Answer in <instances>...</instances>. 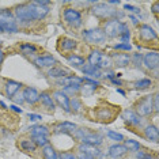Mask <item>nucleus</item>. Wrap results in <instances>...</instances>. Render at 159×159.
Instances as JSON below:
<instances>
[{
	"label": "nucleus",
	"mask_w": 159,
	"mask_h": 159,
	"mask_svg": "<svg viewBox=\"0 0 159 159\" xmlns=\"http://www.w3.org/2000/svg\"><path fill=\"white\" fill-rule=\"evenodd\" d=\"M29 118H30V120H33V121H37V120H41V116L30 113V114H29Z\"/></svg>",
	"instance_id": "obj_49"
},
{
	"label": "nucleus",
	"mask_w": 159,
	"mask_h": 159,
	"mask_svg": "<svg viewBox=\"0 0 159 159\" xmlns=\"http://www.w3.org/2000/svg\"><path fill=\"white\" fill-rule=\"evenodd\" d=\"M48 75L49 78H52V79H63V78H66L68 76V75H71V72L68 68L66 67H63V66H55V67H52L50 70L48 71Z\"/></svg>",
	"instance_id": "obj_19"
},
{
	"label": "nucleus",
	"mask_w": 159,
	"mask_h": 159,
	"mask_svg": "<svg viewBox=\"0 0 159 159\" xmlns=\"http://www.w3.org/2000/svg\"><path fill=\"white\" fill-rule=\"evenodd\" d=\"M114 118V111L110 107L106 106H101L97 109L91 110V116H90V120L93 121H99V122H111Z\"/></svg>",
	"instance_id": "obj_8"
},
{
	"label": "nucleus",
	"mask_w": 159,
	"mask_h": 159,
	"mask_svg": "<svg viewBox=\"0 0 159 159\" xmlns=\"http://www.w3.org/2000/svg\"><path fill=\"white\" fill-rule=\"evenodd\" d=\"M113 49L116 50H131L132 49V45L131 44H128V42H120V44H116L113 45Z\"/></svg>",
	"instance_id": "obj_42"
},
{
	"label": "nucleus",
	"mask_w": 159,
	"mask_h": 159,
	"mask_svg": "<svg viewBox=\"0 0 159 159\" xmlns=\"http://www.w3.org/2000/svg\"><path fill=\"white\" fill-rule=\"evenodd\" d=\"M133 86L136 90H147L152 86V80L151 79H140V80L133 83Z\"/></svg>",
	"instance_id": "obj_33"
},
{
	"label": "nucleus",
	"mask_w": 159,
	"mask_h": 159,
	"mask_svg": "<svg viewBox=\"0 0 159 159\" xmlns=\"http://www.w3.org/2000/svg\"><path fill=\"white\" fill-rule=\"evenodd\" d=\"M158 52H148L147 55L143 56L142 64L146 67V70L148 71H157L158 70Z\"/></svg>",
	"instance_id": "obj_12"
},
{
	"label": "nucleus",
	"mask_w": 159,
	"mask_h": 159,
	"mask_svg": "<svg viewBox=\"0 0 159 159\" xmlns=\"http://www.w3.org/2000/svg\"><path fill=\"white\" fill-rule=\"evenodd\" d=\"M122 118L128 125L142 126V117H139L133 110H124L122 111Z\"/></svg>",
	"instance_id": "obj_20"
},
{
	"label": "nucleus",
	"mask_w": 159,
	"mask_h": 159,
	"mask_svg": "<svg viewBox=\"0 0 159 159\" xmlns=\"http://www.w3.org/2000/svg\"><path fill=\"white\" fill-rule=\"evenodd\" d=\"M126 154H128V150L125 148L124 144H113L109 147V151H107V155L111 159H122L126 157Z\"/></svg>",
	"instance_id": "obj_17"
},
{
	"label": "nucleus",
	"mask_w": 159,
	"mask_h": 159,
	"mask_svg": "<svg viewBox=\"0 0 159 159\" xmlns=\"http://www.w3.org/2000/svg\"><path fill=\"white\" fill-rule=\"evenodd\" d=\"M31 140H33L37 147H44V146H46V144H49L48 137L42 136V135H31Z\"/></svg>",
	"instance_id": "obj_34"
},
{
	"label": "nucleus",
	"mask_w": 159,
	"mask_h": 159,
	"mask_svg": "<svg viewBox=\"0 0 159 159\" xmlns=\"http://www.w3.org/2000/svg\"><path fill=\"white\" fill-rule=\"evenodd\" d=\"M19 49L23 55H35V53H37V48L30 44H22L19 46Z\"/></svg>",
	"instance_id": "obj_37"
},
{
	"label": "nucleus",
	"mask_w": 159,
	"mask_h": 159,
	"mask_svg": "<svg viewBox=\"0 0 159 159\" xmlns=\"http://www.w3.org/2000/svg\"><path fill=\"white\" fill-rule=\"evenodd\" d=\"M124 8L128 10L129 12H133V14H139L140 10L137 8V7H133V6H129V4H124Z\"/></svg>",
	"instance_id": "obj_47"
},
{
	"label": "nucleus",
	"mask_w": 159,
	"mask_h": 159,
	"mask_svg": "<svg viewBox=\"0 0 159 159\" xmlns=\"http://www.w3.org/2000/svg\"><path fill=\"white\" fill-rule=\"evenodd\" d=\"M70 107H71V111L79 113V111L83 109V103H82L80 99H78L76 97H74L72 99H70Z\"/></svg>",
	"instance_id": "obj_35"
},
{
	"label": "nucleus",
	"mask_w": 159,
	"mask_h": 159,
	"mask_svg": "<svg viewBox=\"0 0 159 159\" xmlns=\"http://www.w3.org/2000/svg\"><path fill=\"white\" fill-rule=\"evenodd\" d=\"M158 11H159V3L155 2L154 4H152V14L155 15V18H157V19H158Z\"/></svg>",
	"instance_id": "obj_48"
},
{
	"label": "nucleus",
	"mask_w": 159,
	"mask_h": 159,
	"mask_svg": "<svg viewBox=\"0 0 159 159\" xmlns=\"http://www.w3.org/2000/svg\"><path fill=\"white\" fill-rule=\"evenodd\" d=\"M41 154H42V159H59V154L56 152V150L50 144H46V146L42 147Z\"/></svg>",
	"instance_id": "obj_26"
},
{
	"label": "nucleus",
	"mask_w": 159,
	"mask_h": 159,
	"mask_svg": "<svg viewBox=\"0 0 159 159\" xmlns=\"http://www.w3.org/2000/svg\"><path fill=\"white\" fill-rule=\"evenodd\" d=\"M136 158L137 159H157V157L151 154L150 151H137Z\"/></svg>",
	"instance_id": "obj_40"
},
{
	"label": "nucleus",
	"mask_w": 159,
	"mask_h": 159,
	"mask_svg": "<svg viewBox=\"0 0 159 159\" xmlns=\"http://www.w3.org/2000/svg\"><path fill=\"white\" fill-rule=\"evenodd\" d=\"M10 107H11L14 111H16V113H22V109H20V107H18V106H15V105H12V106H10Z\"/></svg>",
	"instance_id": "obj_51"
},
{
	"label": "nucleus",
	"mask_w": 159,
	"mask_h": 159,
	"mask_svg": "<svg viewBox=\"0 0 159 159\" xmlns=\"http://www.w3.org/2000/svg\"><path fill=\"white\" fill-rule=\"evenodd\" d=\"M14 102H15L16 105H22V103H25V99H23V95H22V93H16L15 95L11 98Z\"/></svg>",
	"instance_id": "obj_45"
},
{
	"label": "nucleus",
	"mask_w": 159,
	"mask_h": 159,
	"mask_svg": "<svg viewBox=\"0 0 159 159\" xmlns=\"http://www.w3.org/2000/svg\"><path fill=\"white\" fill-rule=\"evenodd\" d=\"M30 4H31V7H33V12H34V16H35V19L37 20L44 19V18L48 15L49 11H50L49 6H38V4H35V3H33V2H31Z\"/></svg>",
	"instance_id": "obj_25"
},
{
	"label": "nucleus",
	"mask_w": 159,
	"mask_h": 159,
	"mask_svg": "<svg viewBox=\"0 0 159 159\" xmlns=\"http://www.w3.org/2000/svg\"><path fill=\"white\" fill-rule=\"evenodd\" d=\"M30 132H31V135L48 136L50 131L48 129V126H45V125H33V126L30 128Z\"/></svg>",
	"instance_id": "obj_30"
},
{
	"label": "nucleus",
	"mask_w": 159,
	"mask_h": 159,
	"mask_svg": "<svg viewBox=\"0 0 159 159\" xmlns=\"http://www.w3.org/2000/svg\"><path fill=\"white\" fill-rule=\"evenodd\" d=\"M76 158L78 159H95V157H94L93 154L90 152H84V151H76Z\"/></svg>",
	"instance_id": "obj_43"
},
{
	"label": "nucleus",
	"mask_w": 159,
	"mask_h": 159,
	"mask_svg": "<svg viewBox=\"0 0 159 159\" xmlns=\"http://www.w3.org/2000/svg\"><path fill=\"white\" fill-rule=\"evenodd\" d=\"M10 19H15V18H14V14L11 11H8L7 8L0 10V20H10Z\"/></svg>",
	"instance_id": "obj_39"
},
{
	"label": "nucleus",
	"mask_w": 159,
	"mask_h": 159,
	"mask_svg": "<svg viewBox=\"0 0 159 159\" xmlns=\"http://www.w3.org/2000/svg\"><path fill=\"white\" fill-rule=\"evenodd\" d=\"M80 70H82V72L87 78L91 76V78L95 79V80H98V79L102 76V70H101L98 66H90V64H84Z\"/></svg>",
	"instance_id": "obj_22"
},
{
	"label": "nucleus",
	"mask_w": 159,
	"mask_h": 159,
	"mask_svg": "<svg viewBox=\"0 0 159 159\" xmlns=\"http://www.w3.org/2000/svg\"><path fill=\"white\" fill-rule=\"evenodd\" d=\"M4 57H6L4 52H3V49L0 48V66H2V63H3V61H4Z\"/></svg>",
	"instance_id": "obj_50"
},
{
	"label": "nucleus",
	"mask_w": 159,
	"mask_h": 159,
	"mask_svg": "<svg viewBox=\"0 0 159 159\" xmlns=\"http://www.w3.org/2000/svg\"><path fill=\"white\" fill-rule=\"evenodd\" d=\"M95 89H97V86H93V84H87V83H84V86H80L79 94H82L83 97H91L93 94L95 93Z\"/></svg>",
	"instance_id": "obj_32"
},
{
	"label": "nucleus",
	"mask_w": 159,
	"mask_h": 159,
	"mask_svg": "<svg viewBox=\"0 0 159 159\" xmlns=\"http://www.w3.org/2000/svg\"><path fill=\"white\" fill-rule=\"evenodd\" d=\"M133 111L139 117H150L152 114V95H146L143 98L137 99L133 103Z\"/></svg>",
	"instance_id": "obj_5"
},
{
	"label": "nucleus",
	"mask_w": 159,
	"mask_h": 159,
	"mask_svg": "<svg viewBox=\"0 0 159 159\" xmlns=\"http://www.w3.org/2000/svg\"><path fill=\"white\" fill-rule=\"evenodd\" d=\"M143 136L146 137L147 140H150V142L152 143H157L159 140V132H158V126L157 125H147L144 126L143 129Z\"/></svg>",
	"instance_id": "obj_23"
},
{
	"label": "nucleus",
	"mask_w": 159,
	"mask_h": 159,
	"mask_svg": "<svg viewBox=\"0 0 159 159\" xmlns=\"http://www.w3.org/2000/svg\"><path fill=\"white\" fill-rule=\"evenodd\" d=\"M103 30L106 38H116L118 37L122 42H128L129 37H131V31H129L128 25L121 22L117 19H109L103 23V26L101 27Z\"/></svg>",
	"instance_id": "obj_1"
},
{
	"label": "nucleus",
	"mask_w": 159,
	"mask_h": 159,
	"mask_svg": "<svg viewBox=\"0 0 159 159\" xmlns=\"http://www.w3.org/2000/svg\"><path fill=\"white\" fill-rule=\"evenodd\" d=\"M53 101H56L57 103L60 105L61 107L64 109V111H67V113H71V107H70V97L67 95L64 91H61V90H56L55 93H53Z\"/></svg>",
	"instance_id": "obj_14"
},
{
	"label": "nucleus",
	"mask_w": 159,
	"mask_h": 159,
	"mask_svg": "<svg viewBox=\"0 0 159 159\" xmlns=\"http://www.w3.org/2000/svg\"><path fill=\"white\" fill-rule=\"evenodd\" d=\"M103 53L101 52L99 49H93L91 52H90V55L87 57V61H89V64L90 66H98V63H99V60H101V57H102Z\"/></svg>",
	"instance_id": "obj_29"
},
{
	"label": "nucleus",
	"mask_w": 159,
	"mask_h": 159,
	"mask_svg": "<svg viewBox=\"0 0 159 159\" xmlns=\"http://www.w3.org/2000/svg\"><path fill=\"white\" fill-rule=\"evenodd\" d=\"M78 129V125L74 124V122H59L53 126V133L56 135H74V132Z\"/></svg>",
	"instance_id": "obj_10"
},
{
	"label": "nucleus",
	"mask_w": 159,
	"mask_h": 159,
	"mask_svg": "<svg viewBox=\"0 0 159 159\" xmlns=\"http://www.w3.org/2000/svg\"><path fill=\"white\" fill-rule=\"evenodd\" d=\"M129 18H131V20L135 25H139V22H137V19H136V16H133V15H129Z\"/></svg>",
	"instance_id": "obj_53"
},
{
	"label": "nucleus",
	"mask_w": 159,
	"mask_h": 159,
	"mask_svg": "<svg viewBox=\"0 0 159 159\" xmlns=\"http://www.w3.org/2000/svg\"><path fill=\"white\" fill-rule=\"evenodd\" d=\"M56 83L63 89H66V87H80L82 83H83V79L79 78V76H75V75H68V76H66V78L56 80Z\"/></svg>",
	"instance_id": "obj_13"
},
{
	"label": "nucleus",
	"mask_w": 159,
	"mask_h": 159,
	"mask_svg": "<svg viewBox=\"0 0 159 159\" xmlns=\"http://www.w3.org/2000/svg\"><path fill=\"white\" fill-rule=\"evenodd\" d=\"M74 136L75 139L80 142V144L91 147H98L103 142V136L95 131H91L90 128H78L74 132Z\"/></svg>",
	"instance_id": "obj_3"
},
{
	"label": "nucleus",
	"mask_w": 159,
	"mask_h": 159,
	"mask_svg": "<svg viewBox=\"0 0 159 159\" xmlns=\"http://www.w3.org/2000/svg\"><path fill=\"white\" fill-rule=\"evenodd\" d=\"M111 83H114V84H117V86H121V84H122V82L118 80V79H113V80H111Z\"/></svg>",
	"instance_id": "obj_52"
},
{
	"label": "nucleus",
	"mask_w": 159,
	"mask_h": 159,
	"mask_svg": "<svg viewBox=\"0 0 159 159\" xmlns=\"http://www.w3.org/2000/svg\"><path fill=\"white\" fill-rule=\"evenodd\" d=\"M106 136L109 137V139L111 140H114V142H117V143H120V142H124V136L121 135V133H117V132H114V131H107L106 132Z\"/></svg>",
	"instance_id": "obj_38"
},
{
	"label": "nucleus",
	"mask_w": 159,
	"mask_h": 159,
	"mask_svg": "<svg viewBox=\"0 0 159 159\" xmlns=\"http://www.w3.org/2000/svg\"><path fill=\"white\" fill-rule=\"evenodd\" d=\"M63 20H64V23H66L67 26H70L71 29H78V27H80L83 23L80 11H78L76 8H72V7L64 8Z\"/></svg>",
	"instance_id": "obj_6"
},
{
	"label": "nucleus",
	"mask_w": 159,
	"mask_h": 159,
	"mask_svg": "<svg viewBox=\"0 0 159 159\" xmlns=\"http://www.w3.org/2000/svg\"><path fill=\"white\" fill-rule=\"evenodd\" d=\"M82 38L84 39L89 44H103L106 41V35H105L103 30L101 27H95V29H90V30H84L82 33Z\"/></svg>",
	"instance_id": "obj_7"
},
{
	"label": "nucleus",
	"mask_w": 159,
	"mask_h": 159,
	"mask_svg": "<svg viewBox=\"0 0 159 159\" xmlns=\"http://www.w3.org/2000/svg\"><path fill=\"white\" fill-rule=\"evenodd\" d=\"M78 46V41L72 38H68V37H61L59 39V50L61 52L67 53V52H74Z\"/></svg>",
	"instance_id": "obj_18"
},
{
	"label": "nucleus",
	"mask_w": 159,
	"mask_h": 159,
	"mask_svg": "<svg viewBox=\"0 0 159 159\" xmlns=\"http://www.w3.org/2000/svg\"><path fill=\"white\" fill-rule=\"evenodd\" d=\"M90 11L94 16L99 18V19H117L121 20V18L124 16V12L118 11L117 8H113V7H109L106 3H94V6L90 8Z\"/></svg>",
	"instance_id": "obj_2"
},
{
	"label": "nucleus",
	"mask_w": 159,
	"mask_h": 159,
	"mask_svg": "<svg viewBox=\"0 0 159 159\" xmlns=\"http://www.w3.org/2000/svg\"><path fill=\"white\" fill-rule=\"evenodd\" d=\"M39 102L46 109V111H55L56 109V103L53 101L52 93L50 91H42L39 94Z\"/></svg>",
	"instance_id": "obj_16"
},
{
	"label": "nucleus",
	"mask_w": 159,
	"mask_h": 159,
	"mask_svg": "<svg viewBox=\"0 0 159 159\" xmlns=\"http://www.w3.org/2000/svg\"><path fill=\"white\" fill-rule=\"evenodd\" d=\"M59 159H78V158L72 151H64V152L59 154Z\"/></svg>",
	"instance_id": "obj_44"
},
{
	"label": "nucleus",
	"mask_w": 159,
	"mask_h": 159,
	"mask_svg": "<svg viewBox=\"0 0 159 159\" xmlns=\"http://www.w3.org/2000/svg\"><path fill=\"white\" fill-rule=\"evenodd\" d=\"M137 37L144 42H151V41L157 42V39H158V35L154 31V29L151 26H148V25H140L137 27Z\"/></svg>",
	"instance_id": "obj_9"
},
{
	"label": "nucleus",
	"mask_w": 159,
	"mask_h": 159,
	"mask_svg": "<svg viewBox=\"0 0 159 159\" xmlns=\"http://www.w3.org/2000/svg\"><path fill=\"white\" fill-rule=\"evenodd\" d=\"M67 61L74 67H78V68H82L83 66L86 64V59L82 56H78V55H70L67 56Z\"/></svg>",
	"instance_id": "obj_28"
},
{
	"label": "nucleus",
	"mask_w": 159,
	"mask_h": 159,
	"mask_svg": "<svg viewBox=\"0 0 159 159\" xmlns=\"http://www.w3.org/2000/svg\"><path fill=\"white\" fill-rule=\"evenodd\" d=\"M34 64L38 68H52V67H55L56 64H59V63H57V60L53 56L48 55V56H39V57H37V59L34 60Z\"/></svg>",
	"instance_id": "obj_21"
},
{
	"label": "nucleus",
	"mask_w": 159,
	"mask_h": 159,
	"mask_svg": "<svg viewBox=\"0 0 159 159\" xmlns=\"http://www.w3.org/2000/svg\"><path fill=\"white\" fill-rule=\"evenodd\" d=\"M0 33H3V27H2V25H0Z\"/></svg>",
	"instance_id": "obj_54"
},
{
	"label": "nucleus",
	"mask_w": 159,
	"mask_h": 159,
	"mask_svg": "<svg viewBox=\"0 0 159 159\" xmlns=\"http://www.w3.org/2000/svg\"><path fill=\"white\" fill-rule=\"evenodd\" d=\"M22 95H23L25 102H27L30 105H35L39 102V93L34 87H30V86L25 87L22 91Z\"/></svg>",
	"instance_id": "obj_15"
},
{
	"label": "nucleus",
	"mask_w": 159,
	"mask_h": 159,
	"mask_svg": "<svg viewBox=\"0 0 159 159\" xmlns=\"http://www.w3.org/2000/svg\"><path fill=\"white\" fill-rule=\"evenodd\" d=\"M19 147L22 148L26 152H35L37 151V146L34 144V142L31 139H23L19 142Z\"/></svg>",
	"instance_id": "obj_27"
},
{
	"label": "nucleus",
	"mask_w": 159,
	"mask_h": 159,
	"mask_svg": "<svg viewBox=\"0 0 159 159\" xmlns=\"http://www.w3.org/2000/svg\"><path fill=\"white\" fill-rule=\"evenodd\" d=\"M124 146H125L126 150H128V152L129 151H132V152H137V151H140V148H142V146H140L139 142H136V140H131V139L124 140Z\"/></svg>",
	"instance_id": "obj_31"
},
{
	"label": "nucleus",
	"mask_w": 159,
	"mask_h": 159,
	"mask_svg": "<svg viewBox=\"0 0 159 159\" xmlns=\"http://www.w3.org/2000/svg\"><path fill=\"white\" fill-rule=\"evenodd\" d=\"M111 59H110V56L109 55H102V57H101V60H99V63H98V67L101 68V70H110V67H111Z\"/></svg>",
	"instance_id": "obj_36"
},
{
	"label": "nucleus",
	"mask_w": 159,
	"mask_h": 159,
	"mask_svg": "<svg viewBox=\"0 0 159 159\" xmlns=\"http://www.w3.org/2000/svg\"><path fill=\"white\" fill-rule=\"evenodd\" d=\"M152 109H154V111L155 113H158V94L155 93L154 95H152Z\"/></svg>",
	"instance_id": "obj_46"
},
{
	"label": "nucleus",
	"mask_w": 159,
	"mask_h": 159,
	"mask_svg": "<svg viewBox=\"0 0 159 159\" xmlns=\"http://www.w3.org/2000/svg\"><path fill=\"white\" fill-rule=\"evenodd\" d=\"M14 18H15L16 23L19 26H29L33 22H35V16L33 12V7L30 3H22V4H18L14 8Z\"/></svg>",
	"instance_id": "obj_4"
},
{
	"label": "nucleus",
	"mask_w": 159,
	"mask_h": 159,
	"mask_svg": "<svg viewBox=\"0 0 159 159\" xmlns=\"http://www.w3.org/2000/svg\"><path fill=\"white\" fill-rule=\"evenodd\" d=\"M142 60H143V56L140 55V53H135V55L131 57V63H132L136 68L142 67Z\"/></svg>",
	"instance_id": "obj_41"
},
{
	"label": "nucleus",
	"mask_w": 159,
	"mask_h": 159,
	"mask_svg": "<svg viewBox=\"0 0 159 159\" xmlns=\"http://www.w3.org/2000/svg\"><path fill=\"white\" fill-rule=\"evenodd\" d=\"M22 83H18L15 80H7L6 82V86H4V93H6V95L8 97V98H12L14 95L18 93V91H20V89H22Z\"/></svg>",
	"instance_id": "obj_24"
},
{
	"label": "nucleus",
	"mask_w": 159,
	"mask_h": 159,
	"mask_svg": "<svg viewBox=\"0 0 159 159\" xmlns=\"http://www.w3.org/2000/svg\"><path fill=\"white\" fill-rule=\"evenodd\" d=\"M109 56L111 59V63H113L116 67H118V68H124V67L131 64V55H128V53L113 52V53H110Z\"/></svg>",
	"instance_id": "obj_11"
}]
</instances>
